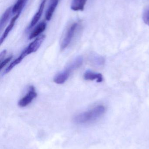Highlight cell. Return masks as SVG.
<instances>
[{"label":"cell","instance_id":"obj_1","mask_svg":"<svg viewBox=\"0 0 149 149\" xmlns=\"http://www.w3.org/2000/svg\"><path fill=\"white\" fill-rule=\"evenodd\" d=\"M105 110L104 106H97L88 111L76 116L74 118V121L78 124L91 123L100 118L105 113Z\"/></svg>","mask_w":149,"mask_h":149},{"label":"cell","instance_id":"obj_2","mask_svg":"<svg viewBox=\"0 0 149 149\" xmlns=\"http://www.w3.org/2000/svg\"><path fill=\"white\" fill-rule=\"evenodd\" d=\"M83 62L82 57L78 56L75 58L64 71L56 75L54 78V82L58 84L64 83L69 78L72 72L82 65Z\"/></svg>","mask_w":149,"mask_h":149},{"label":"cell","instance_id":"obj_3","mask_svg":"<svg viewBox=\"0 0 149 149\" xmlns=\"http://www.w3.org/2000/svg\"><path fill=\"white\" fill-rule=\"evenodd\" d=\"M78 25L79 24L78 23H74L73 24L71 27L69 28L61 43V47H60L61 50H63L65 49L71 43L75 35L76 30L78 29Z\"/></svg>","mask_w":149,"mask_h":149},{"label":"cell","instance_id":"obj_4","mask_svg":"<svg viewBox=\"0 0 149 149\" xmlns=\"http://www.w3.org/2000/svg\"><path fill=\"white\" fill-rule=\"evenodd\" d=\"M37 95L36 89L33 86H30L26 94L19 100L18 105L22 107H24L29 105Z\"/></svg>","mask_w":149,"mask_h":149},{"label":"cell","instance_id":"obj_5","mask_svg":"<svg viewBox=\"0 0 149 149\" xmlns=\"http://www.w3.org/2000/svg\"><path fill=\"white\" fill-rule=\"evenodd\" d=\"M45 38V36L42 35L37 38L33 42H31L25 49V52L27 55L34 53L37 51L42 45Z\"/></svg>","mask_w":149,"mask_h":149},{"label":"cell","instance_id":"obj_6","mask_svg":"<svg viewBox=\"0 0 149 149\" xmlns=\"http://www.w3.org/2000/svg\"><path fill=\"white\" fill-rule=\"evenodd\" d=\"M46 1V0H42V1H41L38 10L36 12L35 15H34L32 20H31L29 26V29L34 27L40 20V18L42 16V14H43Z\"/></svg>","mask_w":149,"mask_h":149},{"label":"cell","instance_id":"obj_7","mask_svg":"<svg viewBox=\"0 0 149 149\" xmlns=\"http://www.w3.org/2000/svg\"><path fill=\"white\" fill-rule=\"evenodd\" d=\"M20 13H17V14H16V15L15 16L13 17H12L11 21H10V22L9 24H8V27H7L6 29L4 31L3 34L1 37V44H2L3 42L4 41V40H5V38H7V37L8 36V34H9L10 32L12 30L13 27H14V25H15V24L17 20V18H18L19 15H20Z\"/></svg>","mask_w":149,"mask_h":149},{"label":"cell","instance_id":"obj_8","mask_svg":"<svg viewBox=\"0 0 149 149\" xmlns=\"http://www.w3.org/2000/svg\"><path fill=\"white\" fill-rule=\"evenodd\" d=\"M59 0H50V5L48 7L45 14V19L47 21H50L55 11L58 4Z\"/></svg>","mask_w":149,"mask_h":149},{"label":"cell","instance_id":"obj_9","mask_svg":"<svg viewBox=\"0 0 149 149\" xmlns=\"http://www.w3.org/2000/svg\"><path fill=\"white\" fill-rule=\"evenodd\" d=\"M84 79L86 80L93 81L96 80L98 82L103 81V77L100 73H94L90 71H87L84 74Z\"/></svg>","mask_w":149,"mask_h":149},{"label":"cell","instance_id":"obj_10","mask_svg":"<svg viewBox=\"0 0 149 149\" xmlns=\"http://www.w3.org/2000/svg\"><path fill=\"white\" fill-rule=\"evenodd\" d=\"M46 27V23L43 22H40L39 24H38L37 26L36 27L35 29L33 30L29 36V39H33L35 37H36L38 36H39L40 34L43 32L45 30Z\"/></svg>","mask_w":149,"mask_h":149},{"label":"cell","instance_id":"obj_11","mask_svg":"<svg viewBox=\"0 0 149 149\" xmlns=\"http://www.w3.org/2000/svg\"><path fill=\"white\" fill-rule=\"evenodd\" d=\"M87 0H73L71 8L74 11H83Z\"/></svg>","mask_w":149,"mask_h":149},{"label":"cell","instance_id":"obj_12","mask_svg":"<svg viewBox=\"0 0 149 149\" xmlns=\"http://www.w3.org/2000/svg\"><path fill=\"white\" fill-rule=\"evenodd\" d=\"M12 13V7L8 8L4 13L3 14L1 17V22H0V29L1 31L3 28L5 27L6 24L9 20L10 17Z\"/></svg>","mask_w":149,"mask_h":149},{"label":"cell","instance_id":"obj_13","mask_svg":"<svg viewBox=\"0 0 149 149\" xmlns=\"http://www.w3.org/2000/svg\"><path fill=\"white\" fill-rule=\"evenodd\" d=\"M26 56H26V54H25L24 52L23 51L21 53L20 56H19L16 59H15V60L9 65L8 67L5 70V71H4V73L6 74V73H8L9 72H10V71L16 66V65L22 62V60Z\"/></svg>","mask_w":149,"mask_h":149},{"label":"cell","instance_id":"obj_14","mask_svg":"<svg viewBox=\"0 0 149 149\" xmlns=\"http://www.w3.org/2000/svg\"><path fill=\"white\" fill-rule=\"evenodd\" d=\"M28 1V0H17L15 5L12 7V13L16 14L21 13Z\"/></svg>","mask_w":149,"mask_h":149},{"label":"cell","instance_id":"obj_15","mask_svg":"<svg viewBox=\"0 0 149 149\" xmlns=\"http://www.w3.org/2000/svg\"><path fill=\"white\" fill-rule=\"evenodd\" d=\"M143 19L144 23L149 26V6L146 8L143 11Z\"/></svg>","mask_w":149,"mask_h":149},{"label":"cell","instance_id":"obj_16","mask_svg":"<svg viewBox=\"0 0 149 149\" xmlns=\"http://www.w3.org/2000/svg\"><path fill=\"white\" fill-rule=\"evenodd\" d=\"M12 57H13L12 56H10L8 57L6 59H4L2 62H1V65H0V69H1V70H2V69L11 60Z\"/></svg>","mask_w":149,"mask_h":149}]
</instances>
